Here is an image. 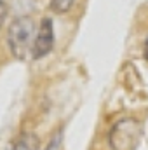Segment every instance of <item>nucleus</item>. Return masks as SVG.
<instances>
[{
    "mask_svg": "<svg viewBox=\"0 0 148 150\" xmlns=\"http://www.w3.org/2000/svg\"><path fill=\"white\" fill-rule=\"evenodd\" d=\"M143 136V124L134 117H122L110 127L108 145L111 150H136Z\"/></svg>",
    "mask_w": 148,
    "mask_h": 150,
    "instance_id": "1",
    "label": "nucleus"
},
{
    "mask_svg": "<svg viewBox=\"0 0 148 150\" xmlns=\"http://www.w3.org/2000/svg\"><path fill=\"white\" fill-rule=\"evenodd\" d=\"M33 19L28 16L18 18L14 19V23L9 28L7 33V42H9V49L11 52L18 58V59H25L30 47H33L32 35H33Z\"/></svg>",
    "mask_w": 148,
    "mask_h": 150,
    "instance_id": "2",
    "label": "nucleus"
},
{
    "mask_svg": "<svg viewBox=\"0 0 148 150\" xmlns=\"http://www.w3.org/2000/svg\"><path fill=\"white\" fill-rule=\"evenodd\" d=\"M54 47V25L51 18H44L40 21L38 26V33L33 40V47H32V56L35 59L44 58L45 54H49Z\"/></svg>",
    "mask_w": 148,
    "mask_h": 150,
    "instance_id": "3",
    "label": "nucleus"
},
{
    "mask_svg": "<svg viewBox=\"0 0 148 150\" xmlns=\"http://www.w3.org/2000/svg\"><path fill=\"white\" fill-rule=\"evenodd\" d=\"M11 150H37V138L32 133H25L12 143Z\"/></svg>",
    "mask_w": 148,
    "mask_h": 150,
    "instance_id": "4",
    "label": "nucleus"
},
{
    "mask_svg": "<svg viewBox=\"0 0 148 150\" xmlns=\"http://www.w3.org/2000/svg\"><path fill=\"white\" fill-rule=\"evenodd\" d=\"M75 0H51V9L58 14H63V12H68L72 7H73Z\"/></svg>",
    "mask_w": 148,
    "mask_h": 150,
    "instance_id": "5",
    "label": "nucleus"
},
{
    "mask_svg": "<svg viewBox=\"0 0 148 150\" xmlns=\"http://www.w3.org/2000/svg\"><path fill=\"white\" fill-rule=\"evenodd\" d=\"M7 14H9V5L4 0H0V28L5 23V19H7Z\"/></svg>",
    "mask_w": 148,
    "mask_h": 150,
    "instance_id": "6",
    "label": "nucleus"
},
{
    "mask_svg": "<svg viewBox=\"0 0 148 150\" xmlns=\"http://www.w3.org/2000/svg\"><path fill=\"white\" fill-rule=\"evenodd\" d=\"M143 54H145V58L148 59V37H147V40H145V47H143Z\"/></svg>",
    "mask_w": 148,
    "mask_h": 150,
    "instance_id": "7",
    "label": "nucleus"
}]
</instances>
